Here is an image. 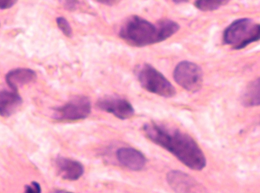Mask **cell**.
Masks as SVG:
<instances>
[{"label": "cell", "mask_w": 260, "mask_h": 193, "mask_svg": "<svg viewBox=\"0 0 260 193\" xmlns=\"http://www.w3.org/2000/svg\"><path fill=\"white\" fill-rule=\"evenodd\" d=\"M91 105L86 96H76L64 105L54 108L53 117L58 120L84 119L90 114Z\"/></svg>", "instance_id": "obj_6"}, {"label": "cell", "mask_w": 260, "mask_h": 193, "mask_svg": "<svg viewBox=\"0 0 260 193\" xmlns=\"http://www.w3.org/2000/svg\"><path fill=\"white\" fill-rule=\"evenodd\" d=\"M17 1L14 0H0V9H7L13 7Z\"/></svg>", "instance_id": "obj_17"}, {"label": "cell", "mask_w": 260, "mask_h": 193, "mask_svg": "<svg viewBox=\"0 0 260 193\" xmlns=\"http://www.w3.org/2000/svg\"><path fill=\"white\" fill-rule=\"evenodd\" d=\"M175 82L186 90L194 93L200 90L203 83V72L196 63L183 60L179 62L173 71Z\"/></svg>", "instance_id": "obj_5"}, {"label": "cell", "mask_w": 260, "mask_h": 193, "mask_svg": "<svg viewBox=\"0 0 260 193\" xmlns=\"http://www.w3.org/2000/svg\"><path fill=\"white\" fill-rule=\"evenodd\" d=\"M95 105L100 110L111 113L121 120L131 118L135 113L134 109L128 101L116 95L102 96L97 101Z\"/></svg>", "instance_id": "obj_7"}, {"label": "cell", "mask_w": 260, "mask_h": 193, "mask_svg": "<svg viewBox=\"0 0 260 193\" xmlns=\"http://www.w3.org/2000/svg\"><path fill=\"white\" fill-rule=\"evenodd\" d=\"M54 193H73V192L67 191L66 190H57V191H55Z\"/></svg>", "instance_id": "obj_20"}, {"label": "cell", "mask_w": 260, "mask_h": 193, "mask_svg": "<svg viewBox=\"0 0 260 193\" xmlns=\"http://www.w3.org/2000/svg\"><path fill=\"white\" fill-rule=\"evenodd\" d=\"M174 3H186L188 2L187 1H174Z\"/></svg>", "instance_id": "obj_21"}, {"label": "cell", "mask_w": 260, "mask_h": 193, "mask_svg": "<svg viewBox=\"0 0 260 193\" xmlns=\"http://www.w3.org/2000/svg\"><path fill=\"white\" fill-rule=\"evenodd\" d=\"M57 25L59 29L67 37L71 38L73 35L72 27L68 21L63 17H58L56 19Z\"/></svg>", "instance_id": "obj_15"}, {"label": "cell", "mask_w": 260, "mask_h": 193, "mask_svg": "<svg viewBox=\"0 0 260 193\" xmlns=\"http://www.w3.org/2000/svg\"><path fill=\"white\" fill-rule=\"evenodd\" d=\"M166 179L176 193H206L203 186L195 179L181 171H170L167 173Z\"/></svg>", "instance_id": "obj_8"}, {"label": "cell", "mask_w": 260, "mask_h": 193, "mask_svg": "<svg viewBox=\"0 0 260 193\" xmlns=\"http://www.w3.org/2000/svg\"><path fill=\"white\" fill-rule=\"evenodd\" d=\"M229 1H196L194 6L203 11H210L216 10L228 3Z\"/></svg>", "instance_id": "obj_14"}, {"label": "cell", "mask_w": 260, "mask_h": 193, "mask_svg": "<svg viewBox=\"0 0 260 193\" xmlns=\"http://www.w3.org/2000/svg\"><path fill=\"white\" fill-rule=\"evenodd\" d=\"M179 28L176 22L169 19H160L153 24L134 15L122 24L118 35L127 44L141 47L162 42L175 34Z\"/></svg>", "instance_id": "obj_2"}, {"label": "cell", "mask_w": 260, "mask_h": 193, "mask_svg": "<svg viewBox=\"0 0 260 193\" xmlns=\"http://www.w3.org/2000/svg\"><path fill=\"white\" fill-rule=\"evenodd\" d=\"M24 193H41V187L38 183L33 181L25 185Z\"/></svg>", "instance_id": "obj_16"}, {"label": "cell", "mask_w": 260, "mask_h": 193, "mask_svg": "<svg viewBox=\"0 0 260 193\" xmlns=\"http://www.w3.org/2000/svg\"><path fill=\"white\" fill-rule=\"evenodd\" d=\"M96 2L108 6H113L119 2L117 1H97Z\"/></svg>", "instance_id": "obj_19"}, {"label": "cell", "mask_w": 260, "mask_h": 193, "mask_svg": "<svg viewBox=\"0 0 260 193\" xmlns=\"http://www.w3.org/2000/svg\"><path fill=\"white\" fill-rule=\"evenodd\" d=\"M55 165L59 175L64 180H77L84 173L83 165L70 158L58 156L55 160Z\"/></svg>", "instance_id": "obj_9"}, {"label": "cell", "mask_w": 260, "mask_h": 193, "mask_svg": "<svg viewBox=\"0 0 260 193\" xmlns=\"http://www.w3.org/2000/svg\"><path fill=\"white\" fill-rule=\"evenodd\" d=\"M134 73L141 86L146 90L165 98L176 94V89L171 83L151 65L143 63L137 65Z\"/></svg>", "instance_id": "obj_4"}, {"label": "cell", "mask_w": 260, "mask_h": 193, "mask_svg": "<svg viewBox=\"0 0 260 193\" xmlns=\"http://www.w3.org/2000/svg\"><path fill=\"white\" fill-rule=\"evenodd\" d=\"M119 162L126 168L133 171H140L146 165L145 155L139 150L131 147H122L116 152Z\"/></svg>", "instance_id": "obj_10"}, {"label": "cell", "mask_w": 260, "mask_h": 193, "mask_svg": "<svg viewBox=\"0 0 260 193\" xmlns=\"http://www.w3.org/2000/svg\"><path fill=\"white\" fill-rule=\"evenodd\" d=\"M260 25L253 20L242 18L233 21L224 29L223 42L234 50L244 48L259 40Z\"/></svg>", "instance_id": "obj_3"}, {"label": "cell", "mask_w": 260, "mask_h": 193, "mask_svg": "<svg viewBox=\"0 0 260 193\" xmlns=\"http://www.w3.org/2000/svg\"><path fill=\"white\" fill-rule=\"evenodd\" d=\"M241 101L242 105L246 107H254L259 105L260 82L259 78L248 84L241 95Z\"/></svg>", "instance_id": "obj_13"}, {"label": "cell", "mask_w": 260, "mask_h": 193, "mask_svg": "<svg viewBox=\"0 0 260 193\" xmlns=\"http://www.w3.org/2000/svg\"><path fill=\"white\" fill-rule=\"evenodd\" d=\"M37 79V74L32 69L18 68L9 71L5 76L7 84L13 90L17 91L22 86L34 82Z\"/></svg>", "instance_id": "obj_11"}, {"label": "cell", "mask_w": 260, "mask_h": 193, "mask_svg": "<svg viewBox=\"0 0 260 193\" xmlns=\"http://www.w3.org/2000/svg\"><path fill=\"white\" fill-rule=\"evenodd\" d=\"M142 129L149 140L172 153L189 169L200 171L205 167L206 159L203 151L186 132L154 121L145 123Z\"/></svg>", "instance_id": "obj_1"}, {"label": "cell", "mask_w": 260, "mask_h": 193, "mask_svg": "<svg viewBox=\"0 0 260 193\" xmlns=\"http://www.w3.org/2000/svg\"><path fill=\"white\" fill-rule=\"evenodd\" d=\"M22 102L17 91L12 89L0 91V115L4 117L11 116L20 107Z\"/></svg>", "instance_id": "obj_12"}, {"label": "cell", "mask_w": 260, "mask_h": 193, "mask_svg": "<svg viewBox=\"0 0 260 193\" xmlns=\"http://www.w3.org/2000/svg\"><path fill=\"white\" fill-rule=\"evenodd\" d=\"M79 4L76 1H66L63 4L65 8L70 11H73L76 9L77 5Z\"/></svg>", "instance_id": "obj_18"}]
</instances>
